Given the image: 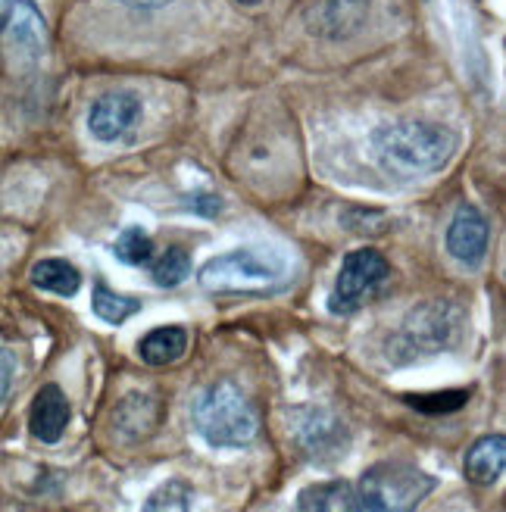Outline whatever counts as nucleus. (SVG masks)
<instances>
[{"mask_svg":"<svg viewBox=\"0 0 506 512\" xmlns=\"http://www.w3.org/2000/svg\"><path fill=\"white\" fill-rule=\"evenodd\" d=\"M91 310H94L97 319H104L110 325H122L125 319H132L141 310V300L122 297V294L110 291L104 281H97V285H94V297H91Z\"/></svg>","mask_w":506,"mask_h":512,"instance_id":"nucleus-16","label":"nucleus"},{"mask_svg":"<svg viewBox=\"0 0 506 512\" xmlns=\"http://www.w3.org/2000/svg\"><path fill=\"white\" fill-rule=\"evenodd\" d=\"M69 419H72V409H69L66 394L57 388V384H44V388L35 394L32 409H29L32 438L41 444H57L63 438Z\"/></svg>","mask_w":506,"mask_h":512,"instance_id":"nucleus-10","label":"nucleus"},{"mask_svg":"<svg viewBox=\"0 0 506 512\" xmlns=\"http://www.w3.org/2000/svg\"><path fill=\"white\" fill-rule=\"evenodd\" d=\"M466 478L478 488H491L500 481L506 469V438L503 434H488V438H478L469 453H466Z\"/></svg>","mask_w":506,"mask_h":512,"instance_id":"nucleus-12","label":"nucleus"},{"mask_svg":"<svg viewBox=\"0 0 506 512\" xmlns=\"http://www.w3.org/2000/svg\"><path fill=\"white\" fill-rule=\"evenodd\" d=\"M300 512H363L357 491L347 481H319L297 497Z\"/></svg>","mask_w":506,"mask_h":512,"instance_id":"nucleus-13","label":"nucleus"},{"mask_svg":"<svg viewBox=\"0 0 506 512\" xmlns=\"http://www.w3.org/2000/svg\"><path fill=\"white\" fill-rule=\"evenodd\" d=\"M388 260L378 250H353L335 281V291L328 297V310L335 316H347V313H357L360 306L385 285L388 278Z\"/></svg>","mask_w":506,"mask_h":512,"instance_id":"nucleus-6","label":"nucleus"},{"mask_svg":"<svg viewBox=\"0 0 506 512\" xmlns=\"http://www.w3.org/2000/svg\"><path fill=\"white\" fill-rule=\"evenodd\" d=\"M435 491V478L410 463H375L360 478L363 512H416L419 503Z\"/></svg>","mask_w":506,"mask_h":512,"instance_id":"nucleus-3","label":"nucleus"},{"mask_svg":"<svg viewBox=\"0 0 506 512\" xmlns=\"http://www.w3.org/2000/svg\"><path fill=\"white\" fill-rule=\"evenodd\" d=\"M13 375H16V360L7 347H0V400L10 394V384H13Z\"/></svg>","mask_w":506,"mask_h":512,"instance_id":"nucleus-21","label":"nucleus"},{"mask_svg":"<svg viewBox=\"0 0 506 512\" xmlns=\"http://www.w3.org/2000/svg\"><path fill=\"white\" fill-rule=\"evenodd\" d=\"M457 150V135L444 125L407 119L382 125L372 135V153L391 175H432L447 166Z\"/></svg>","mask_w":506,"mask_h":512,"instance_id":"nucleus-1","label":"nucleus"},{"mask_svg":"<svg viewBox=\"0 0 506 512\" xmlns=\"http://www.w3.org/2000/svg\"><path fill=\"white\" fill-rule=\"evenodd\" d=\"M191 500H194V491L185 481L175 478V481L160 484V488L144 500L141 512H191Z\"/></svg>","mask_w":506,"mask_h":512,"instance_id":"nucleus-18","label":"nucleus"},{"mask_svg":"<svg viewBox=\"0 0 506 512\" xmlns=\"http://www.w3.org/2000/svg\"><path fill=\"white\" fill-rule=\"evenodd\" d=\"M113 250L119 256V263H125V266H147L150 260H154V241H150V235L138 225L125 228V232L116 238Z\"/></svg>","mask_w":506,"mask_h":512,"instance_id":"nucleus-19","label":"nucleus"},{"mask_svg":"<svg viewBox=\"0 0 506 512\" xmlns=\"http://www.w3.org/2000/svg\"><path fill=\"white\" fill-rule=\"evenodd\" d=\"M238 4H250L253 7V4H260V0H238Z\"/></svg>","mask_w":506,"mask_h":512,"instance_id":"nucleus-24","label":"nucleus"},{"mask_svg":"<svg viewBox=\"0 0 506 512\" xmlns=\"http://www.w3.org/2000/svg\"><path fill=\"white\" fill-rule=\"evenodd\" d=\"M160 422H163V403L154 394H141V391L125 394L113 416V425L122 441H141L147 434H154Z\"/></svg>","mask_w":506,"mask_h":512,"instance_id":"nucleus-11","label":"nucleus"},{"mask_svg":"<svg viewBox=\"0 0 506 512\" xmlns=\"http://www.w3.org/2000/svg\"><path fill=\"white\" fill-rule=\"evenodd\" d=\"M32 285L47 291V294L72 297L75 291L82 288V275L66 260H41V263L32 266Z\"/></svg>","mask_w":506,"mask_h":512,"instance_id":"nucleus-15","label":"nucleus"},{"mask_svg":"<svg viewBox=\"0 0 506 512\" xmlns=\"http://www.w3.org/2000/svg\"><path fill=\"white\" fill-rule=\"evenodd\" d=\"M188 272H191V256L185 247H169L163 256H157V260L150 263V275H154V281L160 288L182 285V281L188 278Z\"/></svg>","mask_w":506,"mask_h":512,"instance_id":"nucleus-17","label":"nucleus"},{"mask_svg":"<svg viewBox=\"0 0 506 512\" xmlns=\"http://www.w3.org/2000/svg\"><path fill=\"white\" fill-rule=\"evenodd\" d=\"M47 54V22L35 0H4L0 7V57L10 72H35Z\"/></svg>","mask_w":506,"mask_h":512,"instance_id":"nucleus-5","label":"nucleus"},{"mask_svg":"<svg viewBox=\"0 0 506 512\" xmlns=\"http://www.w3.org/2000/svg\"><path fill=\"white\" fill-rule=\"evenodd\" d=\"M194 428L213 447H244L260 434V413L232 381H216L194 403Z\"/></svg>","mask_w":506,"mask_h":512,"instance_id":"nucleus-2","label":"nucleus"},{"mask_svg":"<svg viewBox=\"0 0 506 512\" xmlns=\"http://www.w3.org/2000/svg\"><path fill=\"white\" fill-rule=\"evenodd\" d=\"M288 272L285 256L272 250H232L210 260L200 269V285L216 294H238V291H257L278 281Z\"/></svg>","mask_w":506,"mask_h":512,"instance_id":"nucleus-4","label":"nucleus"},{"mask_svg":"<svg viewBox=\"0 0 506 512\" xmlns=\"http://www.w3.org/2000/svg\"><path fill=\"white\" fill-rule=\"evenodd\" d=\"M469 394L466 391H447V394H425V397H410V403L422 413H453V409L466 406Z\"/></svg>","mask_w":506,"mask_h":512,"instance_id":"nucleus-20","label":"nucleus"},{"mask_svg":"<svg viewBox=\"0 0 506 512\" xmlns=\"http://www.w3.org/2000/svg\"><path fill=\"white\" fill-rule=\"evenodd\" d=\"M194 210H197V213H204V216H216V213H219V197H204V194H197V197H194Z\"/></svg>","mask_w":506,"mask_h":512,"instance_id":"nucleus-22","label":"nucleus"},{"mask_svg":"<svg viewBox=\"0 0 506 512\" xmlns=\"http://www.w3.org/2000/svg\"><path fill=\"white\" fill-rule=\"evenodd\" d=\"M460 338V313L450 303H425L407 316L394 341L397 350L407 356L413 353H435L450 347Z\"/></svg>","mask_w":506,"mask_h":512,"instance_id":"nucleus-7","label":"nucleus"},{"mask_svg":"<svg viewBox=\"0 0 506 512\" xmlns=\"http://www.w3.org/2000/svg\"><path fill=\"white\" fill-rule=\"evenodd\" d=\"M122 7H132V10H160L166 4H172V0H119Z\"/></svg>","mask_w":506,"mask_h":512,"instance_id":"nucleus-23","label":"nucleus"},{"mask_svg":"<svg viewBox=\"0 0 506 512\" xmlns=\"http://www.w3.org/2000/svg\"><path fill=\"white\" fill-rule=\"evenodd\" d=\"M141 116V97L135 91H110L104 97L94 100V107L88 113V132L97 141H116L122 138Z\"/></svg>","mask_w":506,"mask_h":512,"instance_id":"nucleus-8","label":"nucleus"},{"mask_svg":"<svg viewBox=\"0 0 506 512\" xmlns=\"http://www.w3.org/2000/svg\"><path fill=\"white\" fill-rule=\"evenodd\" d=\"M188 350V331L182 325H163L147 331L138 344V353L147 366H169L175 360H182Z\"/></svg>","mask_w":506,"mask_h":512,"instance_id":"nucleus-14","label":"nucleus"},{"mask_svg":"<svg viewBox=\"0 0 506 512\" xmlns=\"http://www.w3.org/2000/svg\"><path fill=\"white\" fill-rule=\"evenodd\" d=\"M488 238L491 232L485 216L469 207V203H463L447 225V253L463 266H478L488 253Z\"/></svg>","mask_w":506,"mask_h":512,"instance_id":"nucleus-9","label":"nucleus"}]
</instances>
